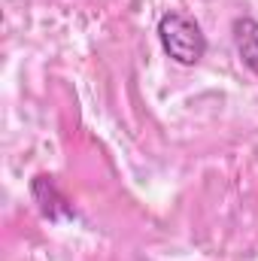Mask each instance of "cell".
<instances>
[{
    "label": "cell",
    "instance_id": "1",
    "mask_svg": "<svg viewBox=\"0 0 258 261\" xmlns=\"http://www.w3.org/2000/svg\"><path fill=\"white\" fill-rule=\"evenodd\" d=\"M158 40H161V49L176 64H197L207 52V37L200 24L186 12H164L158 18Z\"/></svg>",
    "mask_w": 258,
    "mask_h": 261
},
{
    "label": "cell",
    "instance_id": "2",
    "mask_svg": "<svg viewBox=\"0 0 258 261\" xmlns=\"http://www.w3.org/2000/svg\"><path fill=\"white\" fill-rule=\"evenodd\" d=\"M234 46H237L243 64L258 73V21L255 18H237L234 21Z\"/></svg>",
    "mask_w": 258,
    "mask_h": 261
}]
</instances>
